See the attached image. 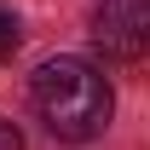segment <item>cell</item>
<instances>
[{"label": "cell", "mask_w": 150, "mask_h": 150, "mask_svg": "<svg viewBox=\"0 0 150 150\" xmlns=\"http://www.w3.org/2000/svg\"><path fill=\"white\" fill-rule=\"evenodd\" d=\"M35 110L40 121L52 127V139H69V144H81V139H98V133L110 127V81L87 64V58H46L35 69Z\"/></svg>", "instance_id": "6da1fadb"}, {"label": "cell", "mask_w": 150, "mask_h": 150, "mask_svg": "<svg viewBox=\"0 0 150 150\" xmlns=\"http://www.w3.org/2000/svg\"><path fill=\"white\" fill-rule=\"evenodd\" d=\"M93 40L110 58H144L150 46V0H104L93 18Z\"/></svg>", "instance_id": "7a4b0ae2"}, {"label": "cell", "mask_w": 150, "mask_h": 150, "mask_svg": "<svg viewBox=\"0 0 150 150\" xmlns=\"http://www.w3.org/2000/svg\"><path fill=\"white\" fill-rule=\"evenodd\" d=\"M18 46H23V23L0 6V64H12V58H18Z\"/></svg>", "instance_id": "3957f363"}, {"label": "cell", "mask_w": 150, "mask_h": 150, "mask_svg": "<svg viewBox=\"0 0 150 150\" xmlns=\"http://www.w3.org/2000/svg\"><path fill=\"white\" fill-rule=\"evenodd\" d=\"M0 150H23V133L12 127V121H0Z\"/></svg>", "instance_id": "277c9868"}]
</instances>
